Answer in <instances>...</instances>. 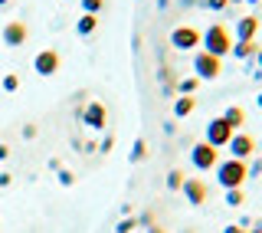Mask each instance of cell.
<instances>
[{
	"label": "cell",
	"mask_w": 262,
	"mask_h": 233,
	"mask_svg": "<svg viewBox=\"0 0 262 233\" xmlns=\"http://www.w3.org/2000/svg\"><path fill=\"white\" fill-rule=\"evenodd\" d=\"M184 181H187L184 171H177V168L167 174V187H170V190H184Z\"/></svg>",
	"instance_id": "17"
},
{
	"label": "cell",
	"mask_w": 262,
	"mask_h": 233,
	"mask_svg": "<svg viewBox=\"0 0 262 233\" xmlns=\"http://www.w3.org/2000/svg\"><path fill=\"white\" fill-rule=\"evenodd\" d=\"M213 171H216V181L226 190L243 187L246 181H249V161H239V158H220Z\"/></svg>",
	"instance_id": "1"
},
{
	"label": "cell",
	"mask_w": 262,
	"mask_h": 233,
	"mask_svg": "<svg viewBox=\"0 0 262 233\" xmlns=\"http://www.w3.org/2000/svg\"><path fill=\"white\" fill-rule=\"evenodd\" d=\"M7 4H10V0H0V7H7Z\"/></svg>",
	"instance_id": "31"
},
{
	"label": "cell",
	"mask_w": 262,
	"mask_h": 233,
	"mask_svg": "<svg viewBox=\"0 0 262 233\" xmlns=\"http://www.w3.org/2000/svg\"><path fill=\"white\" fill-rule=\"evenodd\" d=\"M256 33H259V16L236 20V40H256Z\"/></svg>",
	"instance_id": "12"
},
{
	"label": "cell",
	"mask_w": 262,
	"mask_h": 233,
	"mask_svg": "<svg viewBox=\"0 0 262 233\" xmlns=\"http://www.w3.org/2000/svg\"><path fill=\"white\" fill-rule=\"evenodd\" d=\"M190 161L196 171H213L220 161V148H213L210 141H196V145L190 148Z\"/></svg>",
	"instance_id": "5"
},
{
	"label": "cell",
	"mask_w": 262,
	"mask_h": 233,
	"mask_svg": "<svg viewBox=\"0 0 262 233\" xmlns=\"http://www.w3.org/2000/svg\"><path fill=\"white\" fill-rule=\"evenodd\" d=\"M82 122H85V128L102 131L105 125H108V109H105V102H89L85 109H82Z\"/></svg>",
	"instance_id": "8"
},
{
	"label": "cell",
	"mask_w": 262,
	"mask_h": 233,
	"mask_svg": "<svg viewBox=\"0 0 262 233\" xmlns=\"http://www.w3.org/2000/svg\"><path fill=\"white\" fill-rule=\"evenodd\" d=\"M249 174H252V178H256V174H262V158H256V161H252V168H249Z\"/></svg>",
	"instance_id": "26"
},
{
	"label": "cell",
	"mask_w": 262,
	"mask_h": 233,
	"mask_svg": "<svg viewBox=\"0 0 262 233\" xmlns=\"http://www.w3.org/2000/svg\"><path fill=\"white\" fill-rule=\"evenodd\" d=\"M59 66H62V60H59V53H56V49H39L36 60H33V69H36L39 76H56V72H59Z\"/></svg>",
	"instance_id": "9"
},
{
	"label": "cell",
	"mask_w": 262,
	"mask_h": 233,
	"mask_svg": "<svg viewBox=\"0 0 262 233\" xmlns=\"http://www.w3.org/2000/svg\"><path fill=\"white\" fill-rule=\"evenodd\" d=\"M223 119H226L229 125H233V128H236V131H239V128H243V125H246V112L239 109V105H229V109H226V115H223Z\"/></svg>",
	"instance_id": "16"
},
{
	"label": "cell",
	"mask_w": 262,
	"mask_h": 233,
	"mask_svg": "<svg viewBox=\"0 0 262 233\" xmlns=\"http://www.w3.org/2000/svg\"><path fill=\"white\" fill-rule=\"evenodd\" d=\"M193 69H196V79H220L223 76V60L220 56L207 53V49H200V53L193 56Z\"/></svg>",
	"instance_id": "3"
},
{
	"label": "cell",
	"mask_w": 262,
	"mask_h": 233,
	"mask_svg": "<svg viewBox=\"0 0 262 233\" xmlns=\"http://www.w3.org/2000/svg\"><path fill=\"white\" fill-rule=\"evenodd\" d=\"M226 151H229V158H239V161H249V158H256V151H259V141L252 138L249 131H236V135L229 138Z\"/></svg>",
	"instance_id": "4"
},
{
	"label": "cell",
	"mask_w": 262,
	"mask_h": 233,
	"mask_svg": "<svg viewBox=\"0 0 262 233\" xmlns=\"http://www.w3.org/2000/svg\"><path fill=\"white\" fill-rule=\"evenodd\" d=\"M256 105H259V109H262V92H259V95H256Z\"/></svg>",
	"instance_id": "30"
},
{
	"label": "cell",
	"mask_w": 262,
	"mask_h": 233,
	"mask_svg": "<svg viewBox=\"0 0 262 233\" xmlns=\"http://www.w3.org/2000/svg\"><path fill=\"white\" fill-rule=\"evenodd\" d=\"M4 89H7V92H16V89H20V76H16V72H10V76L4 79Z\"/></svg>",
	"instance_id": "22"
},
{
	"label": "cell",
	"mask_w": 262,
	"mask_h": 233,
	"mask_svg": "<svg viewBox=\"0 0 262 233\" xmlns=\"http://www.w3.org/2000/svg\"><path fill=\"white\" fill-rule=\"evenodd\" d=\"M229 4H243V0H229Z\"/></svg>",
	"instance_id": "33"
},
{
	"label": "cell",
	"mask_w": 262,
	"mask_h": 233,
	"mask_svg": "<svg viewBox=\"0 0 262 233\" xmlns=\"http://www.w3.org/2000/svg\"><path fill=\"white\" fill-rule=\"evenodd\" d=\"M27 36H30V30H27V23H23V20H10L4 27V43L7 46H23V43H27Z\"/></svg>",
	"instance_id": "11"
},
{
	"label": "cell",
	"mask_w": 262,
	"mask_h": 233,
	"mask_svg": "<svg viewBox=\"0 0 262 233\" xmlns=\"http://www.w3.org/2000/svg\"><path fill=\"white\" fill-rule=\"evenodd\" d=\"M105 7V0H82V13H98Z\"/></svg>",
	"instance_id": "20"
},
{
	"label": "cell",
	"mask_w": 262,
	"mask_h": 233,
	"mask_svg": "<svg viewBox=\"0 0 262 233\" xmlns=\"http://www.w3.org/2000/svg\"><path fill=\"white\" fill-rule=\"evenodd\" d=\"M256 63H259V69H262V49H259V53H256Z\"/></svg>",
	"instance_id": "29"
},
{
	"label": "cell",
	"mask_w": 262,
	"mask_h": 233,
	"mask_svg": "<svg viewBox=\"0 0 262 233\" xmlns=\"http://www.w3.org/2000/svg\"><path fill=\"white\" fill-rule=\"evenodd\" d=\"M259 148H262V141H259Z\"/></svg>",
	"instance_id": "35"
},
{
	"label": "cell",
	"mask_w": 262,
	"mask_h": 233,
	"mask_svg": "<svg viewBox=\"0 0 262 233\" xmlns=\"http://www.w3.org/2000/svg\"><path fill=\"white\" fill-rule=\"evenodd\" d=\"M131 230H135V220H131V217L118 223V233H131Z\"/></svg>",
	"instance_id": "24"
},
{
	"label": "cell",
	"mask_w": 262,
	"mask_h": 233,
	"mask_svg": "<svg viewBox=\"0 0 262 233\" xmlns=\"http://www.w3.org/2000/svg\"><path fill=\"white\" fill-rule=\"evenodd\" d=\"M7 158H10V148H7V145H0V161H7Z\"/></svg>",
	"instance_id": "27"
},
{
	"label": "cell",
	"mask_w": 262,
	"mask_h": 233,
	"mask_svg": "<svg viewBox=\"0 0 262 233\" xmlns=\"http://www.w3.org/2000/svg\"><path fill=\"white\" fill-rule=\"evenodd\" d=\"M147 233H167L164 227H158V223H154V227H147Z\"/></svg>",
	"instance_id": "28"
},
{
	"label": "cell",
	"mask_w": 262,
	"mask_h": 233,
	"mask_svg": "<svg viewBox=\"0 0 262 233\" xmlns=\"http://www.w3.org/2000/svg\"><path fill=\"white\" fill-rule=\"evenodd\" d=\"M144 154H147V145H144V138H138L135 148H131V161H144Z\"/></svg>",
	"instance_id": "18"
},
{
	"label": "cell",
	"mask_w": 262,
	"mask_h": 233,
	"mask_svg": "<svg viewBox=\"0 0 262 233\" xmlns=\"http://www.w3.org/2000/svg\"><path fill=\"white\" fill-rule=\"evenodd\" d=\"M196 86H200V79L193 76V79H184L177 89H180V95H193V92H196Z\"/></svg>",
	"instance_id": "19"
},
{
	"label": "cell",
	"mask_w": 262,
	"mask_h": 233,
	"mask_svg": "<svg viewBox=\"0 0 262 233\" xmlns=\"http://www.w3.org/2000/svg\"><path fill=\"white\" fill-rule=\"evenodd\" d=\"M76 30H79V36H92V33L98 30V13H82Z\"/></svg>",
	"instance_id": "14"
},
{
	"label": "cell",
	"mask_w": 262,
	"mask_h": 233,
	"mask_svg": "<svg viewBox=\"0 0 262 233\" xmlns=\"http://www.w3.org/2000/svg\"><path fill=\"white\" fill-rule=\"evenodd\" d=\"M226 204H229V207H239V204H243V190H239V187L226 190Z\"/></svg>",
	"instance_id": "21"
},
{
	"label": "cell",
	"mask_w": 262,
	"mask_h": 233,
	"mask_svg": "<svg viewBox=\"0 0 262 233\" xmlns=\"http://www.w3.org/2000/svg\"><path fill=\"white\" fill-rule=\"evenodd\" d=\"M233 135H236V128H233V125H229V122L223 119V115H220V119H213V122L207 125V138H203V141H210L213 148H220V151H223V148L229 145V138H233Z\"/></svg>",
	"instance_id": "6"
},
{
	"label": "cell",
	"mask_w": 262,
	"mask_h": 233,
	"mask_svg": "<svg viewBox=\"0 0 262 233\" xmlns=\"http://www.w3.org/2000/svg\"><path fill=\"white\" fill-rule=\"evenodd\" d=\"M249 4H259V0H249Z\"/></svg>",
	"instance_id": "34"
},
{
	"label": "cell",
	"mask_w": 262,
	"mask_h": 233,
	"mask_svg": "<svg viewBox=\"0 0 262 233\" xmlns=\"http://www.w3.org/2000/svg\"><path fill=\"white\" fill-rule=\"evenodd\" d=\"M256 230H259V233H262V220H259V227H256Z\"/></svg>",
	"instance_id": "32"
},
{
	"label": "cell",
	"mask_w": 262,
	"mask_h": 233,
	"mask_svg": "<svg viewBox=\"0 0 262 233\" xmlns=\"http://www.w3.org/2000/svg\"><path fill=\"white\" fill-rule=\"evenodd\" d=\"M193 109H196V99L193 95H180L177 102H174V119H187Z\"/></svg>",
	"instance_id": "15"
},
{
	"label": "cell",
	"mask_w": 262,
	"mask_h": 233,
	"mask_svg": "<svg viewBox=\"0 0 262 233\" xmlns=\"http://www.w3.org/2000/svg\"><path fill=\"white\" fill-rule=\"evenodd\" d=\"M170 43H174V49H196L203 43V33L190 27V23H180V27H174V33H170Z\"/></svg>",
	"instance_id": "7"
},
{
	"label": "cell",
	"mask_w": 262,
	"mask_h": 233,
	"mask_svg": "<svg viewBox=\"0 0 262 233\" xmlns=\"http://www.w3.org/2000/svg\"><path fill=\"white\" fill-rule=\"evenodd\" d=\"M203 7H210V10H226L229 0H203Z\"/></svg>",
	"instance_id": "23"
},
{
	"label": "cell",
	"mask_w": 262,
	"mask_h": 233,
	"mask_svg": "<svg viewBox=\"0 0 262 233\" xmlns=\"http://www.w3.org/2000/svg\"><path fill=\"white\" fill-rule=\"evenodd\" d=\"M259 49L262 46L256 43V40H236V43H233V56H236V60H252Z\"/></svg>",
	"instance_id": "13"
},
{
	"label": "cell",
	"mask_w": 262,
	"mask_h": 233,
	"mask_svg": "<svg viewBox=\"0 0 262 233\" xmlns=\"http://www.w3.org/2000/svg\"><path fill=\"white\" fill-rule=\"evenodd\" d=\"M72 181H76V178H72V171H59V184H66V187H69Z\"/></svg>",
	"instance_id": "25"
},
{
	"label": "cell",
	"mask_w": 262,
	"mask_h": 233,
	"mask_svg": "<svg viewBox=\"0 0 262 233\" xmlns=\"http://www.w3.org/2000/svg\"><path fill=\"white\" fill-rule=\"evenodd\" d=\"M233 43H236V36L229 33L226 23H210L207 30H203V49L213 56H220L223 60L226 53H233Z\"/></svg>",
	"instance_id": "2"
},
{
	"label": "cell",
	"mask_w": 262,
	"mask_h": 233,
	"mask_svg": "<svg viewBox=\"0 0 262 233\" xmlns=\"http://www.w3.org/2000/svg\"><path fill=\"white\" fill-rule=\"evenodd\" d=\"M187 233H190V230H187Z\"/></svg>",
	"instance_id": "36"
},
{
	"label": "cell",
	"mask_w": 262,
	"mask_h": 233,
	"mask_svg": "<svg viewBox=\"0 0 262 233\" xmlns=\"http://www.w3.org/2000/svg\"><path fill=\"white\" fill-rule=\"evenodd\" d=\"M184 197H187V204H190V207H203V204H207V197H210V190H207V184H203L200 178H187L184 181Z\"/></svg>",
	"instance_id": "10"
}]
</instances>
